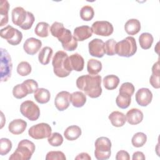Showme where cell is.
Returning a JSON list of instances; mask_svg holds the SVG:
<instances>
[{
	"label": "cell",
	"instance_id": "obj_1",
	"mask_svg": "<svg viewBox=\"0 0 160 160\" xmlns=\"http://www.w3.org/2000/svg\"><path fill=\"white\" fill-rule=\"evenodd\" d=\"M101 76L99 75L85 74L81 76L76 79L77 88L84 91L91 98H97L102 93Z\"/></svg>",
	"mask_w": 160,
	"mask_h": 160
},
{
	"label": "cell",
	"instance_id": "obj_2",
	"mask_svg": "<svg viewBox=\"0 0 160 160\" xmlns=\"http://www.w3.org/2000/svg\"><path fill=\"white\" fill-rule=\"evenodd\" d=\"M53 71L59 78L68 76L72 71L69 63L68 54L63 51H58L54 55L52 60Z\"/></svg>",
	"mask_w": 160,
	"mask_h": 160
},
{
	"label": "cell",
	"instance_id": "obj_3",
	"mask_svg": "<svg viewBox=\"0 0 160 160\" xmlns=\"http://www.w3.org/2000/svg\"><path fill=\"white\" fill-rule=\"evenodd\" d=\"M11 18L14 24L19 26L24 30L31 29L35 20L32 12L26 11L23 8L19 6L12 9Z\"/></svg>",
	"mask_w": 160,
	"mask_h": 160
},
{
	"label": "cell",
	"instance_id": "obj_4",
	"mask_svg": "<svg viewBox=\"0 0 160 160\" xmlns=\"http://www.w3.org/2000/svg\"><path fill=\"white\" fill-rule=\"evenodd\" d=\"M34 144L28 140L22 139L18 144L15 151L9 158V160H29L35 151Z\"/></svg>",
	"mask_w": 160,
	"mask_h": 160
},
{
	"label": "cell",
	"instance_id": "obj_5",
	"mask_svg": "<svg viewBox=\"0 0 160 160\" xmlns=\"http://www.w3.org/2000/svg\"><path fill=\"white\" fill-rule=\"evenodd\" d=\"M134 89V85L131 82H126L121 84L119 89V94L116 99V103L119 108L126 109L129 106Z\"/></svg>",
	"mask_w": 160,
	"mask_h": 160
},
{
	"label": "cell",
	"instance_id": "obj_6",
	"mask_svg": "<svg viewBox=\"0 0 160 160\" xmlns=\"http://www.w3.org/2000/svg\"><path fill=\"white\" fill-rule=\"evenodd\" d=\"M137 51L136 39L132 36H128L118 42L116 45V53L121 57L129 58Z\"/></svg>",
	"mask_w": 160,
	"mask_h": 160
},
{
	"label": "cell",
	"instance_id": "obj_7",
	"mask_svg": "<svg viewBox=\"0 0 160 160\" xmlns=\"http://www.w3.org/2000/svg\"><path fill=\"white\" fill-rule=\"evenodd\" d=\"M94 156L98 160H106L109 159L111 154V142L108 138H98L94 143Z\"/></svg>",
	"mask_w": 160,
	"mask_h": 160
},
{
	"label": "cell",
	"instance_id": "obj_8",
	"mask_svg": "<svg viewBox=\"0 0 160 160\" xmlns=\"http://www.w3.org/2000/svg\"><path fill=\"white\" fill-rule=\"evenodd\" d=\"M12 64L11 58L6 49L1 48V81H7L11 76Z\"/></svg>",
	"mask_w": 160,
	"mask_h": 160
},
{
	"label": "cell",
	"instance_id": "obj_9",
	"mask_svg": "<svg viewBox=\"0 0 160 160\" xmlns=\"http://www.w3.org/2000/svg\"><path fill=\"white\" fill-rule=\"evenodd\" d=\"M0 36L2 38L5 39L9 44L12 46L18 45L22 39V32L10 25L1 29Z\"/></svg>",
	"mask_w": 160,
	"mask_h": 160
},
{
	"label": "cell",
	"instance_id": "obj_10",
	"mask_svg": "<svg viewBox=\"0 0 160 160\" xmlns=\"http://www.w3.org/2000/svg\"><path fill=\"white\" fill-rule=\"evenodd\" d=\"M20 112L22 115L31 121H36L40 116V109L33 101L27 100L22 102L20 106Z\"/></svg>",
	"mask_w": 160,
	"mask_h": 160
},
{
	"label": "cell",
	"instance_id": "obj_11",
	"mask_svg": "<svg viewBox=\"0 0 160 160\" xmlns=\"http://www.w3.org/2000/svg\"><path fill=\"white\" fill-rule=\"evenodd\" d=\"M52 129L50 125L41 122L31 126L28 130V134L34 139H42L51 135Z\"/></svg>",
	"mask_w": 160,
	"mask_h": 160
},
{
	"label": "cell",
	"instance_id": "obj_12",
	"mask_svg": "<svg viewBox=\"0 0 160 160\" xmlns=\"http://www.w3.org/2000/svg\"><path fill=\"white\" fill-rule=\"evenodd\" d=\"M58 41L61 42L64 50L73 51L78 47V41L74 38L70 30L64 28L57 38Z\"/></svg>",
	"mask_w": 160,
	"mask_h": 160
},
{
	"label": "cell",
	"instance_id": "obj_13",
	"mask_svg": "<svg viewBox=\"0 0 160 160\" xmlns=\"http://www.w3.org/2000/svg\"><path fill=\"white\" fill-rule=\"evenodd\" d=\"M92 32L101 36H109L112 34L114 28L111 22L107 21H97L92 23Z\"/></svg>",
	"mask_w": 160,
	"mask_h": 160
},
{
	"label": "cell",
	"instance_id": "obj_14",
	"mask_svg": "<svg viewBox=\"0 0 160 160\" xmlns=\"http://www.w3.org/2000/svg\"><path fill=\"white\" fill-rule=\"evenodd\" d=\"M104 42L101 39L95 38L88 44L89 52L91 56L96 58H102L105 54L104 49Z\"/></svg>",
	"mask_w": 160,
	"mask_h": 160
},
{
	"label": "cell",
	"instance_id": "obj_15",
	"mask_svg": "<svg viewBox=\"0 0 160 160\" xmlns=\"http://www.w3.org/2000/svg\"><path fill=\"white\" fill-rule=\"evenodd\" d=\"M71 102V94L68 91H62L57 94L54 99V105L60 111L66 109Z\"/></svg>",
	"mask_w": 160,
	"mask_h": 160
},
{
	"label": "cell",
	"instance_id": "obj_16",
	"mask_svg": "<svg viewBox=\"0 0 160 160\" xmlns=\"http://www.w3.org/2000/svg\"><path fill=\"white\" fill-rule=\"evenodd\" d=\"M135 98L137 103L139 106H147L152 101V93L148 88H142L138 90Z\"/></svg>",
	"mask_w": 160,
	"mask_h": 160
},
{
	"label": "cell",
	"instance_id": "obj_17",
	"mask_svg": "<svg viewBox=\"0 0 160 160\" xmlns=\"http://www.w3.org/2000/svg\"><path fill=\"white\" fill-rule=\"evenodd\" d=\"M41 46L42 42L41 40L34 38H29L25 41L23 44V49L27 54L34 55L39 51Z\"/></svg>",
	"mask_w": 160,
	"mask_h": 160
},
{
	"label": "cell",
	"instance_id": "obj_18",
	"mask_svg": "<svg viewBox=\"0 0 160 160\" xmlns=\"http://www.w3.org/2000/svg\"><path fill=\"white\" fill-rule=\"evenodd\" d=\"M92 31L91 28L88 26L83 25L76 27L74 29L73 36L79 41H83L92 36Z\"/></svg>",
	"mask_w": 160,
	"mask_h": 160
},
{
	"label": "cell",
	"instance_id": "obj_19",
	"mask_svg": "<svg viewBox=\"0 0 160 160\" xmlns=\"http://www.w3.org/2000/svg\"><path fill=\"white\" fill-rule=\"evenodd\" d=\"M27 128V122L21 119L12 120L8 126V129L13 134L18 135L22 134Z\"/></svg>",
	"mask_w": 160,
	"mask_h": 160
},
{
	"label": "cell",
	"instance_id": "obj_20",
	"mask_svg": "<svg viewBox=\"0 0 160 160\" xmlns=\"http://www.w3.org/2000/svg\"><path fill=\"white\" fill-rule=\"evenodd\" d=\"M126 121L131 125L139 124L143 119L142 112L138 108H132L126 113Z\"/></svg>",
	"mask_w": 160,
	"mask_h": 160
},
{
	"label": "cell",
	"instance_id": "obj_21",
	"mask_svg": "<svg viewBox=\"0 0 160 160\" xmlns=\"http://www.w3.org/2000/svg\"><path fill=\"white\" fill-rule=\"evenodd\" d=\"M70 66L72 70L79 72L84 68V60L81 55L78 53L71 54L69 56Z\"/></svg>",
	"mask_w": 160,
	"mask_h": 160
},
{
	"label": "cell",
	"instance_id": "obj_22",
	"mask_svg": "<svg viewBox=\"0 0 160 160\" xmlns=\"http://www.w3.org/2000/svg\"><path fill=\"white\" fill-rule=\"evenodd\" d=\"M108 118L112 125L117 128L122 126L126 122V117L124 114L118 111L112 112Z\"/></svg>",
	"mask_w": 160,
	"mask_h": 160
},
{
	"label": "cell",
	"instance_id": "obj_23",
	"mask_svg": "<svg viewBox=\"0 0 160 160\" xmlns=\"http://www.w3.org/2000/svg\"><path fill=\"white\" fill-rule=\"evenodd\" d=\"M124 30L129 35H135L141 30L140 21L137 19H129L124 25Z\"/></svg>",
	"mask_w": 160,
	"mask_h": 160
},
{
	"label": "cell",
	"instance_id": "obj_24",
	"mask_svg": "<svg viewBox=\"0 0 160 160\" xmlns=\"http://www.w3.org/2000/svg\"><path fill=\"white\" fill-rule=\"evenodd\" d=\"M81 129L76 125L68 126L64 132L65 138L69 141H74L81 135Z\"/></svg>",
	"mask_w": 160,
	"mask_h": 160
},
{
	"label": "cell",
	"instance_id": "obj_25",
	"mask_svg": "<svg viewBox=\"0 0 160 160\" xmlns=\"http://www.w3.org/2000/svg\"><path fill=\"white\" fill-rule=\"evenodd\" d=\"M51 94L49 90L45 88H38L34 94L35 100L39 104H46L50 100Z\"/></svg>",
	"mask_w": 160,
	"mask_h": 160
},
{
	"label": "cell",
	"instance_id": "obj_26",
	"mask_svg": "<svg viewBox=\"0 0 160 160\" xmlns=\"http://www.w3.org/2000/svg\"><path fill=\"white\" fill-rule=\"evenodd\" d=\"M71 102L75 108L82 107L86 102V96L81 91H76L71 94Z\"/></svg>",
	"mask_w": 160,
	"mask_h": 160
},
{
	"label": "cell",
	"instance_id": "obj_27",
	"mask_svg": "<svg viewBox=\"0 0 160 160\" xmlns=\"http://www.w3.org/2000/svg\"><path fill=\"white\" fill-rule=\"evenodd\" d=\"M159 74V61H158L152 67V75L149 78V82L154 88L159 89L160 88Z\"/></svg>",
	"mask_w": 160,
	"mask_h": 160
},
{
	"label": "cell",
	"instance_id": "obj_28",
	"mask_svg": "<svg viewBox=\"0 0 160 160\" xmlns=\"http://www.w3.org/2000/svg\"><path fill=\"white\" fill-rule=\"evenodd\" d=\"M9 4L7 0H1L0 1V26H3L8 22V11Z\"/></svg>",
	"mask_w": 160,
	"mask_h": 160
},
{
	"label": "cell",
	"instance_id": "obj_29",
	"mask_svg": "<svg viewBox=\"0 0 160 160\" xmlns=\"http://www.w3.org/2000/svg\"><path fill=\"white\" fill-rule=\"evenodd\" d=\"M53 54V50L49 46L44 47L39 52L38 55V60L42 65H47L49 63Z\"/></svg>",
	"mask_w": 160,
	"mask_h": 160
},
{
	"label": "cell",
	"instance_id": "obj_30",
	"mask_svg": "<svg viewBox=\"0 0 160 160\" xmlns=\"http://www.w3.org/2000/svg\"><path fill=\"white\" fill-rule=\"evenodd\" d=\"M104 88L108 90H113L116 89L119 83V78L114 74L107 75L102 80Z\"/></svg>",
	"mask_w": 160,
	"mask_h": 160
},
{
	"label": "cell",
	"instance_id": "obj_31",
	"mask_svg": "<svg viewBox=\"0 0 160 160\" xmlns=\"http://www.w3.org/2000/svg\"><path fill=\"white\" fill-rule=\"evenodd\" d=\"M29 94H30L29 90L24 82L16 85L12 89L13 96L16 99H22Z\"/></svg>",
	"mask_w": 160,
	"mask_h": 160
},
{
	"label": "cell",
	"instance_id": "obj_32",
	"mask_svg": "<svg viewBox=\"0 0 160 160\" xmlns=\"http://www.w3.org/2000/svg\"><path fill=\"white\" fill-rule=\"evenodd\" d=\"M102 69V63L101 61L90 59L87 63V71L90 75H97Z\"/></svg>",
	"mask_w": 160,
	"mask_h": 160
},
{
	"label": "cell",
	"instance_id": "obj_33",
	"mask_svg": "<svg viewBox=\"0 0 160 160\" xmlns=\"http://www.w3.org/2000/svg\"><path fill=\"white\" fill-rule=\"evenodd\" d=\"M153 40V36L149 32H143L139 37L140 46L143 49H149L152 44Z\"/></svg>",
	"mask_w": 160,
	"mask_h": 160
},
{
	"label": "cell",
	"instance_id": "obj_34",
	"mask_svg": "<svg viewBox=\"0 0 160 160\" xmlns=\"http://www.w3.org/2000/svg\"><path fill=\"white\" fill-rule=\"evenodd\" d=\"M49 25L46 22H38L34 29L35 34L39 37L46 38L49 35Z\"/></svg>",
	"mask_w": 160,
	"mask_h": 160
},
{
	"label": "cell",
	"instance_id": "obj_35",
	"mask_svg": "<svg viewBox=\"0 0 160 160\" xmlns=\"http://www.w3.org/2000/svg\"><path fill=\"white\" fill-rule=\"evenodd\" d=\"M147 141V136L142 132H138L134 134L131 139V143L134 147L140 148L144 145Z\"/></svg>",
	"mask_w": 160,
	"mask_h": 160
},
{
	"label": "cell",
	"instance_id": "obj_36",
	"mask_svg": "<svg viewBox=\"0 0 160 160\" xmlns=\"http://www.w3.org/2000/svg\"><path fill=\"white\" fill-rule=\"evenodd\" d=\"M94 15L93 8L91 6H84L80 10V17L85 21H91Z\"/></svg>",
	"mask_w": 160,
	"mask_h": 160
},
{
	"label": "cell",
	"instance_id": "obj_37",
	"mask_svg": "<svg viewBox=\"0 0 160 160\" xmlns=\"http://www.w3.org/2000/svg\"><path fill=\"white\" fill-rule=\"evenodd\" d=\"M32 70L31 66L27 61H22L19 62L17 66V72L21 76H26L29 75Z\"/></svg>",
	"mask_w": 160,
	"mask_h": 160
},
{
	"label": "cell",
	"instance_id": "obj_38",
	"mask_svg": "<svg viewBox=\"0 0 160 160\" xmlns=\"http://www.w3.org/2000/svg\"><path fill=\"white\" fill-rule=\"evenodd\" d=\"M12 142L8 138H2L0 139V154L6 155L12 149Z\"/></svg>",
	"mask_w": 160,
	"mask_h": 160
},
{
	"label": "cell",
	"instance_id": "obj_39",
	"mask_svg": "<svg viewBox=\"0 0 160 160\" xmlns=\"http://www.w3.org/2000/svg\"><path fill=\"white\" fill-rule=\"evenodd\" d=\"M116 41L113 39H110L106 41L104 44L105 54L108 56H113L116 54Z\"/></svg>",
	"mask_w": 160,
	"mask_h": 160
},
{
	"label": "cell",
	"instance_id": "obj_40",
	"mask_svg": "<svg viewBox=\"0 0 160 160\" xmlns=\"http://www.w3.org/2000/svg\"><path fill=\"white\" fill-rule=\"evenodd\" d=\"M48 141L50 145L54 147L61 146L63 142V138L59 132H53L48 138Z\"/></svg>",
	"mask_w": 160,
	"mask_h": 160
},
{
	"label": "cell",
	"instance_id": "obj_41",
	"mask_svg": "<svg viewBox=\"0 0 160 160\" xmlns=\"http://www.w3.org/2000/svg\"><path fill=\"white\" fill-rule=\"evenodd\" d=\"M64 27L62 23L59 22H54L50 27V32L52 36L58 38L59 34L64 29Z\"/></svg>",
	"mask_w": 160,
	"mask_h": 160
},
{
	"label": "cell",
	"instance_id": "obj_42",
	"mask_svg": "<svg viewBox=\"0 0 160 160\" xmlns=\"http://www.w3.org/2000/svg\"><path fill=\"white\" fill-rule=\"evenodd\" d=\"M66 158L62 151H49L47 153L46 160H66Z\"/></svg>",
	"mask_w": 160,
	"mask_h": 160
},
{
	"label": "cell",
	"instance_id": "obj_43",
	"mask_svg": "<svg viewBox=\"0 0 160 160\" xmlns=\"http://www.w3.org/2000/svg\"><path fill=\"white\" fill-rule=\"evenodd\" d=\"M116 160H121V159L129 160L130 159L129 154L127 151L124 150H121L117 152L116 155Z\"/></svg>",
	"mask_w": 160,
	"mask_h": 160
},
{
	"label": "cell",
	"instance_id": "obj_44",
	"mask_svg": "<svg viewBox=\"0 0 160 160\" xmlns=\"http://www.w3.org/2000/svg\"><path fill=\"white\" fill-rule=\"evenodd\" d=\"M132 159L133 160H135V159L144 160L145 159V156H144L143 152H142L141 151H136V152L133 153Z\"/></svg>",
	"mask_w": 160,
	"mask_h": 160
},
{
	"label": "cell",
	"instance_id": "obj_45",
	"mask_svg": "<svg viewBox=\"0 0 160 160\" xmlns=\"http://www.w3.org/2000/svg\"><path fill=\"white\" fill-rule=\"evenodd\" d=\"M91 159V156L86 152H81L79 154L76 158L75 159H83V160H90Z\"/></svg>",
	"mask_w": 160,
	"mask_h": 160
}]
</instances>
